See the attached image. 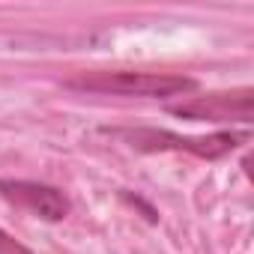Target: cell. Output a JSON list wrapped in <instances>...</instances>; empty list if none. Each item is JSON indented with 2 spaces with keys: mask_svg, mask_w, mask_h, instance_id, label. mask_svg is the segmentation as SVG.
Instances as JSON below:
<instances>
[{
  "mask_svg": "<svg viewBox=\"0 0 254 254\" xmlns=\"http://www.w3.org/2000/svg\"><path fill=\"white\" fill-rule=\"evenodd\" d=\"M251 90H239V93H209V96H194L189 102L171 105L174 117H186V120H209V123H227V120H239L248 123L251 120Z\"/></svg>",
  "mask_w": 254,
  "mask_h": 254,
  "instance_id": "3957f363",
  "label": "cell"
},
{
  "mask_svg": "<svg viewBox=\"0 0 254 254\" xmlns=\"http://www.w3.org/2000/svg\"><path fill=\"white\" fill-rule=\"evenodd\" d=\"M0 254H33L30 248H24L18 239H12L3 227H0Z\"/></svg>",
  "mask_w": 254,
  "mask_h": 254,
  "instance_id": "5b68a950",
  "label": "cell"
},
{
  "mask_svg": "<svg viewBox=\"0 0 254 254\" xmlns=\"http://www.w3.org/2000/svg\"><path fill=\"white\" fill-rule=\"evenodd\" d=\"M138 150H186L197 159H221L230 150H236L242 141H248V135L239 132H215L206 138H186V135H174V132H162V129H135V132H117Z\"/></svg>",
  "mask_w": 254,
  "mask_h": 254,
  "instance_id": "7a4b0ae2",
  "label": "cell"
},
{
  "mask_svg": "<svg viewBox=\"0 0 254 254\" xmlns=\"http://www.w3.org/2000/svg\"><path fill=\"white\" fill-rule=\"evenodd\" d=\"M0 194L9 203L45 218V221H60L69 212V200L63 191L51 189V186H39V183H27V180H0Z\"/></svg>",
  "mask_w": 254,
  "mask_h": 254,
  "instance_id": "277c9868",
  "label": "cell"
},
{
  "mask_svg": "<svg viewBox=\"0 0 254 254\" xmlns=\"http://www.w3.org/2000/svg\"><path fill=\"white\" fill-rule=\"evenodd\" d=\"M72 90L84 93H105V96H141V99H165L194 90L191 78L183 75H165V72H81L66 81Z\"/></svg>",
  "mask_w": 254,
  "mask_h": 254,
  "instance_id": "6da1fadb",
  "label": "cell"
}]
</instances>
